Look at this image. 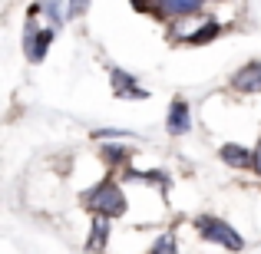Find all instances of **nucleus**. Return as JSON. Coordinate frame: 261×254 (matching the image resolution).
Listing matches in <instances>:
<instances>
[{"mask_svg": "<svg viewBox=\"0 0 261 254\" xmlns=\"http://www.w3.org/2000/svg\"><path fill=\"white\" fill-rule=\"evenodd\" d=\"M86 208L96 211V218H116L126 211V195L119 191L116 182H99L86 195Z\"/></svg>", "mask_w": 261, "mask_h": 254, "instance_id": "obj_1", "label": "nucleus"}, {"mask_svg": "<svg viewBox=\"0 0 261 254\" xmlns=\"http://www.w3.org/2000/svg\"><path fill=\"white\" fill-rule=\"evenodd\" d=\"M198 231H202V238L205 241H215V244H222V248H228V251H242L245 248V238L238 235L231 224H225V221H218V218H198Z\"/></svg>", "mask_w": 261, "mask_h": 254, "instance_id": "obj_2", "label": "nucleus"}, {"mask_svg": "<svg viewBox=\"0 0 261 254\" xmlns=\"http://www.w3.org/2000/svg\"><path fill=\"white\" fill-rule=\"evenodd\" d=\"M53 33L57 30H37V26H27V37H23V46H27V57L33 60V63H40L46 53V46L53 43Z\"/></svg>", "mask_w": 261, "mask_h": 254, "instance_id": "obj_3", "label": "nucleus"}, {"mask_svg": "<svg viewBox=\"0 0 261 254\" xmlns=\"http://www.w3.org/2000/svg\"><path fill=\"white\" fill-rule=\"evenodd\" d=\"M169 132L172 135H182V132H189V126H192V116H189V102L178 96V99H172V106H169Z\"/></svg>", "mask_w": 261, "mask_h": 254, "instance_id": "obj_4", "label": "nucleus"}, {"mask_svg": "<svg viewBox=\"0 0 261 254\" xmlns=\"http://www.w3.org/2000/svg\"><path fill=\"white\" fill-rule=\"evenodd\" d=\"M235 89L238 93H261V63H248L235 73Z\"/></svg>", "mask_w": 261, "mask_h": 254, "instance_id": "obj_5", "label": "nucleus"}, {"mask_svg": "<svg viewBox=\"0 0 261 254\" xmlns=\"http://www.w3.org/2000/svg\"><path fill=\"white\" fill-rule=\"evenodd\" d=\"M222 155L228 165H238V168H245V165H255V152H248L245 146H235V142H228V146H222Z\"/></svg>", "mask_w": 261, "mask_h": 254, "instance_id": "obj_6", "label": "nucleus"}, {"mask_svg": "<svg viewBox=\"0 0 261 254\" xmlns=\"http://www.w3.org/2000/svg\"><path fill=\"white\" fill-rule=\"evenodd\" d=\"M113 89H116V96H139V99L146 96V89H139L133 76H126L119 70H113Z\"/></svg>", "mask_w": 261, "mask_h": 254, "instance_id": "obj_7", "label": "nucleus"}, {"mask_svg": "<svg viewBox=\"0 0 261 254\" xmlns=\"http://www.w3.org/2000/svg\"><path fill=\"white\" fill-rule=\"evenodd\" d=\"M202 4L195 0H185V4H155V13H166V17H185V13H198Z\"/></svg>", "mask_w": 261, "mask_h": 254, "instance_id": "obj_8", "label": "nucleus"}, {"mask_svg": "<svg viewBox=\"0 0 261 254\" xmlns=\"http://www.w3.org/2000/svg\"><path fill=\"white\" fill-rule=\"evenodd\" d=\"M109 241V224H106V218H96L93 221V241H89V248H102V244Z\"/></svg>", "mask_w": 261, "mask_h": 254, "instance_id": "obj_9", "label": "nucleus"}, {"mask_svg": "<svg viewBox=\"0 0 261 254\" xmlns=\"http://www.w3.org/2000/svg\"><path fill=\"white\" fill-rule=\"evenodd\" d=\"M218 30H222V26H218L215 20H212V23H205V26H202V30H198V33H192V37H189V43H205V40L218 37Z\"/></svg>", "mask_w": 261, "mask_h": 254, "instance_id": "obj_10", "label": "nucleus"}, {"mask_svg": "<svg viewBox=\"0 0 261 254\" xmlns=\"http://www.w3.org/2000/svg\"><path fill=\"white\" fill-rule=\"evenodd\" d=\"M152 254H178V248H175V235H172V231H169V235H162L159 241H155Z\"/></svg>", "mask_w": 261, "mask_h": 254, "instance_id": "obj_11", "label": "nucleus"}, {"mask_svg": "<svg viewBox=\"0 0 261 254\" xmlns=\"http://www.w3.org/2000/svg\"><path fill=\"white\" fill-rule=\"evenodd\" d=\"M102 155H106L109 162H122V159H126V149H119V146H106V152H102Z\"/></svg>", "mask_w": 261, "mask_h": 254, "instance_id": "obj_12", "label": "nucleus"}, {"mask_svg": "<svg viewBox=\"0 0 261 254\" xmlns=\"http://www.w3.org/2000/svg\"><path fill=\"white\" fill-rule=\"evenodd\" d=\"M255 168L261 172V142H258V149H255Z\"/></svg>", "mask_w": 261, "mask_h": 254, "instance_id": "obj_13", "label": "nucleus"}]
</instances>
